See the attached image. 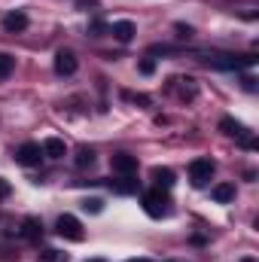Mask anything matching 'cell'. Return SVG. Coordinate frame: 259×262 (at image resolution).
Wrapping results in <instances>:
<instances>
[{"instance_id":"cell-18","label":"cell","mask_w":259,"mask_h":262,"mask_svg":"<svg viewBox=\"0 0 259 262\" xmlns=\"http://www.w3.org/2000/svg\"><path fill=\"white\" fill-rule=\"evenodd\" d=\"M82 210H89V213H101V210H104V201H101V198H85V201H82Z\"/></svg>"},{"instance_id":"cell-20","label":"cell","mask_w":259,"mask_h":262,"mask_svg":"<svg viewBox=\"0 0 259 262\" xmlns=\"http://www.w3.org/2000/svg\"><path fill=\"white\" fill-rule=\"evenodd\" d=\"M174 31H177V37H183V40L192 37V28H189V25H174Z\"/></svg>"},{"instance_id":"cell-10","label":"cell","mask_w":259,"mask_h":262,"mask_svg":"<svg viewBox=\"0 0 259 262\" xmlns=\"http://www.w3.org/2000/svg\"><path fill=\"white\" fill-rule=\"evenodd\" d=\"M40 146H43V156H49V159H61V156L67 152V146H64L61 137H46Z\"/></svg>"},{"instance_id":"cell-1","label":"cell","mask_w":259,"mask_h":262,"mask_svg":"<svg viewBox=\"0 0 259 262\" xmlns=\"http://www.w3.org/2000/svg\"><path fill=\"white\" fill-rule=\"evenodd\" d=\"M213 171H217V165H213L210 159H195L192 165H189V180H192L195 189H204V186L210 183Z\"/></svg>"},{"instance_id":"cell-16","label":"cell","mask_w":259,"mask_h":262,"mask_svg":"<svg viewBox=\"0 0 259 262\" xmlns=\"http://www.w3.org/2000/svg\"><path fill=\"white\" fill-rule=\"evenodd\" d=\"M92 162H95V149L79 146V152H76V165H79V168H85V165H92Z\"/></svg>"},{"instance_id":"cell-17","label":"cell","mask_w":259,"mask_h":262,"mask_svg":"<svg viewBox=\"0 0 259 262\" xmlns=\"http://www.w3.org/2000/svg\"><path fill=\"white\" fill-rule=\"evenodd\" d=\"M40 259H43V262H70V256L61 253V250H43V253H40Z\"/></svg>"},{"instance_id":"cell-12","label":"cell","mask_w":259,"mask_h":262,"mask_svg":"<svg viewBox=\"0 0 259 262\" xmlns=\"http://www.w3.org/2000/svg\"><path fill=\"white\" fill-rule=\"evenodd\" d=\"M110 34H113L119 43H131V37H134V25H131V21H113Z\"/></svg>"},{"instance_id":"cell-21","label":"cell","mask_w":259,"mask_h":262,"mask_svg":"<svg viewBox=\"0 0 259 262\" xmlns=\"http://www.w3.org/2000/svg\"><path fill=\"white\" fill-rule=\"evenodd\" d=\"M153 70H156V61H149V58H143V61H140V73H143V76H149Z\"/></svg>"},{"instance_id":"cell-28","label":"cell","mask_w":259,"mask_h":262,"mask_svg":"<svg viewBox=\"0 0 259 262\" xmlns=\"http://www.w3.org/2000/svg\"><path fill=\"white\" fill-rule=\"evenodd\" d=\"M244 262H253V259H244Z\"/></svg>"},{"instance_id":"cell-9","label":"cell","mask_w":259,"mask_h":262,"mask_svg":"<svg viewBox=\"0 0 259 262\" xmlns=\"http://www.w3.org/2000/svg\"><path fill=\"white\" fill-rule=\"evenodd\" d=\"M110 189H113V192H119V195H131V192H137V189H140V183H137L131 174H122L119 180H110Z\"/></svg>"},{"instance_id":"cell-14","label":"cell","mask_w":259,"mask_h":262,"mask_svg":"<svg viewBox=\"0 0 259 262\" xmlns=\"http://www.w3.org/2000/svg\"><path fill=\"white\" fill-rule=\"evenodd\" d=\"M213 201H220V204H229L232 198H235V186L232 183H220V186H213Z\"/></svg>"},{"instance_id":"cell-5","label":"cell","mask_w":259,"mask_h":262,"mask_svg":"<svg viewBox=\"0 0 259 262\" xmlns=\"http://www.w3.org/2000/svg\"><path fill=\"white\" fill-rule=\"evenodd\" d=\"M40 159H43V146H40V143H21L18 152H15V162L25 165V168L40 165Z\"/></svg>"},{"instance_id":"cell-25","label":"cell","mask_w":259,"mask_h":262,"mask_svg":"<svg viewBox=\"0 0 259 262\" xmlns=\"http://www.w3.org/2000/svg\"><path fill=\"white\" fill-rule=\"evenodd\" d=\"M6 192H9V186H6V183L0 180V195H6Z\"/></svg>"},{"instance_id":"cell-3","label":"cell","mask_w":259,"mask_h":262,"mask_svg":"<svg viewBox=\"0 0 259 262\" xmlns=\"http://www.w3.org/2000/svg\"><path fill=\"white\" fill-rule=\"evenodd\" d=\"M253 61H256L253 55H213V58H207V64L223 67V70H241V67H250Z\"/></svg>"},{"instance_id":"cell-15","label":"cell","mask_w":259,"mask_h":262,"mask_svg":"<svg viewBox=\"0 0 259 262\" xmlns=\"http://www.w3.org/2000/svg\"><path fill=\"white\" fill-rule=\"evenodd\" d=\"M40 229H43V226H40V220H34V216H28V220L21 223V235H25V238H31V241H34V238H40Z\"/></svg>"},{"instance_id":"cell-19","label":"cell","mask_w":259,"mask_h":262,"mask_svg":"<svg viewBox=\"0 0 259 262\" xmlns=\"http://www.w3.org/2000/svg\"><path fill=\"white\" fill-rule=\"evenodd\" d=\"M9 73H12V58H9V55H3V52H0V79H6V76H9Z\"/></svg>"},{"instance_id":"cell-13","label":"cell","mask_w":259,"mask_h":262,"mask_svg":"<svg viewBox=\"0 0 259 262\" xmlns=\"http://www.w3.org/2000/svg\"><path fill=\"white\" fill-rule=\"evenodd\" d=\"M153 180L159 189H171L174 186V171L171 168H153Z\"/></svg>"},{"instance_id":"cell-2","label":"cell","mask_w":259,"mask_h":262,"mask_svg":"<svg viewBox=\"0 0 259 262\" xmlns=\"http://www.w3.org/2000/svg\"><path fill=\"white\" fill-rule=\"evenodd\" d=\"M55 232H58L61 238H70V241H82V238H85V232H82L79 220H76V216H70V213L58 216V223H55Z\"/></svg>"},{"instance_id":"cell-7","label":"cell","mask_w":259,"mask_h":262,"mask_svg":"<svg viewBox=\"0 0 259 262\" xmlns=\"http://www.w3.org/2000/svg\"><path fill=\"white\" fill-rule=\"evenodd\" d=\"M110 165H113L116 174H134V171H137V159L128 156V152H116V156L110 159Z\"/></svg>"},{"instance_id":"cell-27","label":"cell","mask_w":259,"mask_h":262,"mask_svg":"<svg viewBox=\"0 0 259 262\" xmlns=\"http://www.w3.org/2000/svg\"><path fill=\"white\" fill-rule=\"evenodd\" d=\"M89 262H104V259H89Z\"/></svg>"},{"instance_id":"cell-8","label":"cell","mask_w":259,"mask_h":262,"mask_svg":"<svg viewBox=\"0 0 259 262\" xmlns=\"http://www.w3.org/2000/svg\"><path fill=\"white\" fill-rule=\"evenodd\" d=\"M55 73H61V76L76 73V55H73V52H67V49H61V52L55 55Z\"/></svg>"},{"instance_id":"cell-23","label":"cell","mask_w":259,"mask_h":262,"mask_svg":"<svg viewBox=\"0 0 259 262\" xmlns=\"http://www.w3.org/2000/svg\"><path fill=\"white\" fill-rule=\"evenodd\" d=\"M244 89L253 92V89H256V79H253V76H244Z\"/></svg>"},{"instance_id":"cell-24","label":"cell","mask_w":259,"mask_h":262,"mask_svg":"<svg viewBox=\"0 0 259 262\" xmlns=\"http://www.w3.org/2000/svg\"><path fill=\"white\" fill-rule=\"evenodd\" d=\"M76 6H79V9H85V6H98V0H76Z\"/></svg>"},{"instance_id":"cell-26","label":"cell","mask_w":259,"mask_h":262,"mask_svg":"<svg viewBox=\"0 0 259 262\" xmlns=\"http://www.w3.org/2000/svg\"><path fill=\"white\" fill-rule=\"evenodd\" d=\"M128 262H146V259H128Z\"/></svg>"},{"instance_id":"cell-6","label":"cell","mask_w":259,"mask_h":262,"mask_svg":"<svg viewBox=\"0 0 259 262\" xmlns=\"http://www.w3.org/2000/svg\"><path fill=\"white\" fill-rule=\"evenodd\" d=\"M220 131H223V134H229V137L244 140V146H247V149H256V140H253V137H247L250 131L244 128L241 122H235V119H223V122H220Z\"/></svg>"},{"instance_id":"cell-4","label":"cell","mask_w":259,"mask_h":262,"mask_svg":"<svg viewBox=\"0 0 259 262\" xmlns=\"http://www.w3.org/2000/svg\"><path fill=\"white\" fill-rule=\"evenodd\" d=\"M165 204H168V195H165L162 189H153V192H146V195H143V210H146L153 220L165 216Z\"/></svg>"},{"instance_id":"cell-11","label":"cell","mask_w":259,"mask_h":262,"mask_svg":"<svg viewBox=\"0 0 259 262\" xmlns=\"http://www.w3.org/2000/svg\"><path fill=\"white\" fill-rule=\"evenodd\" d=\"M3 28H6L9 34H18V31L28 28V15H25V12H9V15H3Z\"/></svg>"},{"instance_id":"cell-22","label":"cell","mask_w":259,"mask_h":262,"mask_svg":"<svg viewBox=\"0 0 259 262\" xmlns=\"http://www.w3.org/2000/svg\"><path fill=\"white\" fill-rule=\"evenodd\" d=\"M89 31H92L95 37H101V34H104V31H110V28H107L104 21H92V28H89Z\"/></svg>"}]
</instances>
